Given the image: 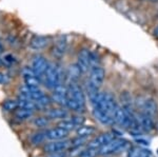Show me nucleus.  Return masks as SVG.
I'll list each match as a JSON object with an SVG mask.
<instances>
[{
    "label": "nucleus",
    "instance_id": "nucleus-4",
    "mask_svg": "<svg viewBox=\"0 0 158 157\" xmlns=\"http://www.w3.org/2000/svg\"><path fill=\"white\" fill-rule=\"evenodd\" d=\"M44 81L45 85L49 89H54L57 85H61V71L59 68L57 67L54 63H50L48 70L44 74Z\"/></svg>",
    "mask_w": 158,
    "mask_h": 157
},
{
    "label": "nucleus",
    "instance_id": "nucleus-32",
    "mask_svg": "<svg viewBox=\"0 0 158 157\" xmlns=\"http://www.w3.org/2000/svg\"><path fill=\"white\" fill-rule=\"evenodd\" d=\"M1 51H2V48H1V45H0V53H1Z\"/></svg>",
    "mask_w": 158,
    "mask_h": 157
},
{
    "label": "nucleus",
    "instance_id": "nucleus-25",
    "mask_svg": "<svg viewBox=\"0 0 158 157\" xmlns=\"http://www.w3.org/2000/svg\"><path fill=\"white\" fill-rule=\"evenodd\" d=\"M45 138H47V131H40V132L35 133L31 137V141H32L33 145H39Z\"/></svg>",
    "mask_w": 158,
    "mask_h": 157
},
{
    "label": "nucleus",
    "instance_id": "nucleus-15",
    "mask_svg": "<svg viewBox=\"0 0 158 157\" xmlns=\"http://www.w3.org/2000/svg\"><path fill=\"white\" fill-rule=\"evenodd\" d=\"M93 114H94V116H95L96 119H97L100 123H102V125H104V126L114 125L113 118H112L111 116H109L108 114L103 113L102 111H100L99 109L93 108Z\"/></svg>",
    "mask_w": 158,
    "mask_h": 157
},
{
    "label": "nucleus",
    "instance_id": "nucleus-11",
    "mask_svg": "<svg viewBox=\"0 0 158 157\" xmlns=\"http://www.w3.org/2000/svg\"><path fill=\"white\" fill-rule=\"evenodd\" d=\"M115 138H117L115 132H106V133H102V134H100V135L96 136L93 140L90 141L89 146L100 149V148H102L104 145L109 143L110 141H112Z\"/></svg>",
    "mask_w": 158,
    "mask_h": 157
},
{
    "label": "nucleus",
    "instance_id": "nucleus-10",
    "mask_svg": "<svg viewBox=\"0 0 158 157\" xmlns=\"http://www.w3.org/2000/svg\"><path fill=\"white\" fill-rule=\"evenodd\" d=\"M77 64L82 71V73H86L89 70L91 71V51H89L88 49H82L79 52Z\"/></svg>",
    "mask_w": 158,
    "mask_h": 157
},
{
    "label": "nucleus",
    "instance_id": "nucleus-28",
    "mask_svg": "<svg viewBox=\"0 0 158 157\" xmlns=\"http://www.w3.org/2000/svg\"><path fill=\"white\" fill-rule=\"evenodd\" d=\"M49 117H37L35 118L34 123L36 126H39V128H44L49 125Z\"/></svg>",
    "mask_w": 158,
    "mask_h": 157
},
{
    "label": "nucleus",
    "instance_id": "nucleus-30",
    "mask_svg": "<svg viewBox=\"0 0 158 157\" xmlns=\"http://www.w3.org/2000/svg\"><path fill=\"white\" fill-rule=\"evenodd\" d=\"M49 157H65V152H59V153L50 154Z\"/></svg>",
    "mask_w": 158,
    "mask_h": 157
},
{
    "label": "nucleus",
    "instance_id": "nucleus-33",
    "mask_svg": "<svg viewBox=\"0 0 158 157\" xmlns=\"http://www.w3.org/2000/svg\"><path fill=\"white\" fill-rule=\"evenodd\" d=\"M151 157H152V156H151Z\"/></svg>",
    "mask_w": 158,
    "mask_h": 157
},
{
    "label": "nucleus",
    "instance_id": "nucleus-23",
    "mask_svg": "<svg viewBox=\"0 0 158 157\" xmlns=\"http://www.w3.org/2000/svg\"><path fill=\"white\" fill-rule=\"evenodd\" d=\"M23 78H24V83L27 88H30V89L39 88L40 80H39V77H38V76H36V75L27 76V77H23Z\"/></svg>",
    "mask_w": 158,
    "mask_h": 157
},
{
    "label": "nucleus",
    "instance_id": "nucleus-12",
    "mask_svg": "<svg viewBox=\"0 0 158 157\" xmlns=\"http://www.w3.org/2000/svg\"><path fill=\"white\" fill-rule=\"evenodd\" d=\"M137 118H138L140 128H141L142 131L144 132H152V131L155 130V119L150 116L146 115V114L142 113H138L137 115Z\"/></svg>",
    "mask_w": 158,
    "mask_h": 157
},
{
    "label": "nucleus",
    "instance_id": "nucleus-16",
    "mask_svg": "<svg viewBox=\"0 0 158 157\" xmlns=\"http://www.w3.org/2000/svg\"><path fill=\"white\" fill-rule=\"evenodd\" d=\"M82 73V71L80 70V68L78 67V64H71L68 68L67 71V77L70 80V82H77V80L80 78V75Z\"/></svg>",
    "mask_w": 158,
    "mask_h": 157
},
{
    "label": "nucleus",
    "instance_id": "nucleus-27",
    "mask_svg": "<svg viewBox=\"0 0 158 157\" xmlns=\"http://www.w3.org/2000/svg\"><path fill=\"white\" fill-rule=\"evenodd\" d=\"M58 126L64 129V130L69 131V132H70V131H72V130H74L75 128H77L72 119H64V120L60 121V122L58 123Z\"/></svg>",
    "mask_w": 158,
    "mask_h": 157
},
{
    "label": "nucleus",
    "instance_id": "nucleus-26",
    "mask_svg": "<svg viewBox=\"0 0 158 157\" xmlns=\"http://www.w3.org/2000/svg\"><path fill=\"white\" fill-rule=\"evenodd\" d=\"M19 108V102L18 100H12V99H9V100H6L3 102V109L6 111H9V112H12V111H16L17 109Z\"/></svg>",
    "mask_w": 158,
    "mask_h": 157
},
{
    "label": "nucleus",
    "instance_id": "nucleus-18",
    "mask_svg": "<svg viewBox=\"0 0 158 157\" xmlns=\"http://www.w3.org/2000/svg\"><path fill=\"white\" fill-rule=\"evenodd\" d=\"M49 44V38L44 36H34L30 42V47L34 50H41Z\"/></svg>",
    "mask_w": 158,
    "mask_h": 157
},
{
    "label": "nucleus",
    "instance_id": "nucleus-13",
    "mask_svg": "<svg viewBox=\"0 0 158 157\" xmlns=\"http://www.w3.org/2000/svg\"><path fill=\"white\" fill-rule=\"evenodd\" d=\"M69 131L64 129L57 126L54 129H50L47 131V138L50 140H60V139H64L68 136Z\"/></svg>",
    "mask_w": 158,
    "mask_h": 157
},
{
    "label": "nucleus",
    "instance_id": "nucleus-1",
    "mask_svg": "<svg viewBox=\"0 0 158 157\" xmlns=\"http://www.w3.org/2000/svg\"><path fill=\"white\" fill-rule=\"evenodd\" d=\"M67 108L74 112H82L85 108V96L77 82H70L68 87Z\"/></svg>",
    "mask_w": 158,
    "mask_h": 157
},
{
    "label": "nucleus",
    "instance_id": "nucleus-7",
    "mask_svg": "<svg viewBox=\"0 0 158 157\" xmlns=\"http://www.w3.org/2000/svg\"><path fill=\"white\" fill-rule=\"evenodd\" d=\"M139 109V113L146 114V115L150 116V117L154 118L157 116L158 113V105L157 102L155 101L153 98H148V99H144L141 103L138 105Z\"/></svg>",
    "mask_w": 158,
    "mask_h": 157
},
{
    "label": "nucleus",
    "instance_id": "nucleus-31",
    "mask_svg": "<svg viewBox=\"0 0 158 157\" xmlns=\"http://www.w3.org/2000/svg\"><path fill=\"white\" fill-rule=\"evenodd\" d=\"M154 35L158 38V25L156 27H155V30H154Z\"/></svg>",
    "mask_w": 158,
    "mask_h": 157
},
{
    "label": "nucleus",
    "instance_id": "nucleus-3",
    "mask_svg": "<svg viewBox=\"0 0 158 157\" xmlns=\"http://www.w3.org/2000/svg\"><path fill=\"white\" fill-rule=\"evenodd\" d=\"M104 77H106V72L100 65L93 68L90 71V77L88 80V91L90 97L99 92V89L103 85Z\"/></svg>",
    "mask_w": 158,
    "mask_h": 157
},
{
    "label": "nucleus",
    "instance_id": "nucleus-5",
    "mask_svg": "<svg viewBox=\"0 0 158 157\" xmlns=\"http://www.w3.org/2000/svg\"><path fill=\"white\" fill-rule=\"evenodd\" d=\"M128 145H129V141L126 140V139L115 138L112 141H110L109 143L104 145L102 148H100L99 155L108 156V155H112V154H115L118 151L126 149L127 147H128Z\"/></svg>",
    "mask_w": 158,
    "mask_h": 157
},
{
    "label": "nucleus",
    "instance_id": "nucleus-2",
    "mask_svg": "<svg viewBox=\"0 0 158 157\" xmlns=\"http://www.w3.org/2000/svg\"><path fill=\"white\" fill-rule=\"evenodd\" d=\"M91 102L93 105V108H97L103 113L108 114L113 118L114 112H115L116 108L118 107L117 105L115 97L110 93H97V94L93 95L90 97ZM114 121V120H113Z\"/></svg>",
    "mask_w": 158,
    "mask_h": 157
},
{
    "label": "nucleus",
    "instance_id": "nucleus-29",
    "mask_svg": "<svg viewBox=\"0 0 158 157\" xmlns=\"http://www.w3.org/2000/svg\"><path fill=\"white\" fill-rule=\"evenodd\" d=\"M7 81H9V78H7V76L2 74V73H0V83H6Z\"/></svg>",
    "mask_w": 158,
    "mask_h": 157
},
{
    "label": "nucleus",
    "instance_id": "nucleus-14",
    "mask_svg": "<svg viewBox=\"0 0 158 157\" xmlns=\"http://www.w3.org/2000/svg\"><path fill=\"white\" fill-rule=\"evenodd\" d=\"M67 48H68V43H67V40H65V37L63 36L59 37V39L56 41L54 48H53V52H52L53 55L57 58H61L64 55Z\"/></svg>",
    "mask_w": 158,
    "mask_h": 157
},
{
    "label": "nucleus",
    "instance_id": "nucleus-20",
    "mask_svg": "<svg viewBox=\"0 0 158 157\" xmlns=\"http://www.w3.org/2000/svg\"><path fill=\"white\" fill-rule=\"evenodd\" d=\"M96 132V129L92 126H80L79 128H77L76 130V133H77V136H80V137H86L93 135L94 133Z\"/></svg>",
    "mask_w": 158,
    "mask_h": 157
},
{
    "label": "nucleus",
    "instance_id": "nucleus-22",
    "mask_svg": "<svg viewBox=\"0 0 158 157\" xmlns=\"http://www.w3.org/2000/svg\"><path fill=\"white\" fill-rule=\"evenodd\" d=\"M99 152H100V149L88 146V148L81 150L79 157H97L99 155Z\"/></svg>",
    "mask_w": 158,
    "mask_h": 157
},
{
    "label": "nucleus",
    "instance_id": "nucleus-21",
    "mask_svg": "<svg viewBox=\"0 0 158 157\" xmlns=\"http://www.w3.org/2000/svg\"><path fill=\"white\" fill-rule=\"evenodd\" d=\"M15 117L19 120H25L27 118L32 117L33 114H34V111L30 110V109H24V108H18L16 111H15Z\"/></svg>",
    "mask_w": 158,
    "mask_h": 157
},
{
    "label": "nucleus",
    "instance_id": "nucleus-8",
    "mask_svg": "<svg viewBox=\"0 0 158 157\" xmlns=\"http://www.w3.org/2000/svg\"><path fill=\"white\" fill-rule=\"evenodd\" d=\"M52 100L61 107H67L68 101V88L63 85H57L54 89V93L52 96Z\"/></svg>",
    "mask_w": 158,
    "mask_h": 157
},
{
    "label": "nucleus",
    "instance_id": "nucleus-19",
    "mask_svg": "<svg viewBox=\"0 0 158 157\" xmlns=\"http://www.w3.org/2000/svg\"><path fill=\"white\" fill-rule=\"evenodd\" d=\"M45 115L47 117H49L50 119H63L68 116V112L67 110L61 108H57V109H50L45 112Z\"/></svg>",
    "mask_w": 158,
    "mask_h": 157
},
{
    "label": "nucleus",
    "instance_id": "nucleus-24",
    "mask_svg": "<svg viewBox=\"0 0 158 157\" xmlns=\"http://www.w3.org/2000/svg\"><path fill=\"white\" fill-rule=\"evenodd\" d=\"M52 101L53 100L51 99L49 96L43 95L42 97L40 98V99H38V100L35 101V103H36V108L37 109H48Z\"/></svg>",
    "mask_w": 158,
    "mask_h": 157
},
{
    "label": "nucleus",
    "instance_id": "nucleus-17",
    "mask_svg": "<svg viewBox=\"0 0 158 157\" xmlns=\"http://www.w3.org/2000/svg\"><path fill=\"white\" fill-rule=\"evenodd\" d=\"M152 152L142 147H133L128 152V157H151Z\"/></svg>",
    "mask_w": 158,
    "mask_h": 157
},
{
    "label": "nucleus",
    "instance_id": "nucleus-6",
    "mask_svg": "<svg viewBox=\"0 0 158 157\" xmlns=\"http://www.w3.org/2000/svg\"><path fill=\"white\" fill-rule=\"evenodd\" d=\"M71 146H72V140H68V139L52 140L51 143L45 145L44 150L49 154L59 153V152H65Z\"/></svg>",
    "mask_w": 158,
    "mask_h": 157
},
{
    "label": "nucleus",
    "instance_id": "nucleus-9",
    "mask_svg": "<svg viewBox=\"0 0 158 157\" xmlns=\"http://www.w3.org/2000/svg\"><path fill=\"white\" fill-rule=\"evenodd\" d=\"M50 63L47 61L44 57L41 56V55H37V56L34 57L32 62V69L34 70L35 74H36L38 77H41L45 74L48 70V67H49Z\"/></svg>",
    "mask_w": 158,
    "mask_h": 157
}]
</instances>
